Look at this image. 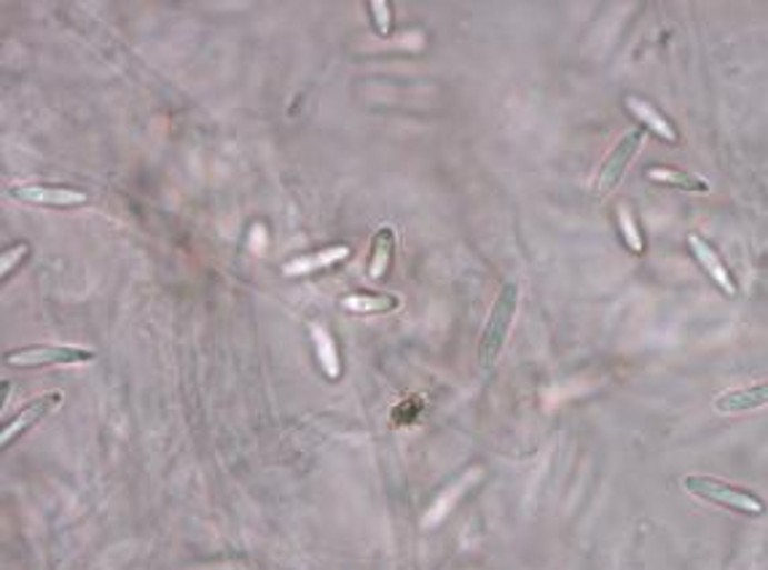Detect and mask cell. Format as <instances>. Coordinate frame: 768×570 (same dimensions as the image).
<instances>
[{
	"mask_svg": "<svg viewBox=\"0 0 768 570\" xmlns=\"http://www.w3.org/2000/svg\"><path fill=\"white\" fill-rule=\"evenodd\" d=\"M350 253L352 251L347 246H331V248H326V251L299 256V259L288 261V264L282 267V274H286V278H301V274L322 272V269H331L341 264V261L350 259Z\"/></svg>",
	"mask_w": 768,
	"mask_h": 570,
	"instance_id": "9c48e42d",
	"label": "cell"
},
{
	"mask_svg": "<svg viewBox=\"0 0 768 570\" xmlns=\"http://www.w3.org/2000/svg\"><path fill=\"white\" fill-rule=\"evenodd\" d=\"M682 487H686V492H690V496L699 498V501L720 506V509H728V511H737V514L764 517L768 511L764 498H758L755 492L745 490V487H739V484L722 482V479L718 477L688 473V477L682 479Z\"/></svg>",
	"mask_w": 768,
	"mask_h": 570,
	"instance_id": "6da1fadb",
	"label": "cell"
},
{
	"mask_svg": "<svg viewBox=\"0 0 768 570\" xmlns=\"http://www.w3.org/2000/svg\"><path fill=\"white\" fill-rule=\"evenodd\" d=\"M648 181L667 186V189H675V191H688V194H707L709 191V183L705 181V178L690 176V172H680V170H667V168H650Z\"/></svg>",
	"mask_w": 768,
	"mask_h": 570,
	"instance_id": "5bb4252c",
	"label": "cell"
},
{
	"mask_svg": "<svg viewBox=\"0 0 768 570\" xmlns=\"http://www.w3.org/2000/svg\"><path fill=\"white\" fill-rule=\"evenodd\" d=\"M62 403V393H57V390H51V393H43L38 396V399H32L28 407H22L19 412L11 418L9 422L3 426V431H0V447L3 450H9L11 444H14L17 439H22L24 433L32 431V428L38 426L41 420H47L51 412H54L57 407Z\"/></svg>",
	"mask_w": 768,
	"mask_h": 570,
	"instance_id": "5b68a950",
	"label": "cell"
},
{
	"mask_svg": "<svg viewBox=\"0 0 768 570\" xmlns=\"http://www.w3.org/2000/svg\"><path fill=\"white\" fill-rule=\"evenodd\" d=\"M11 197H17L19 202L41 204V208H76V204H83L89 200L81 189L54 183L17 186V189H11Z\"/></svg>",
	"mask_w": 768,
	"mask_h": 570,
	"instance_id": "8992f818",
	"label": "cell"
},
{
	"mask_svg": "<svg viewBox=\"0 0 768 570\" xmlns=\"http://www.w3.org/2000/svg\"><path fill=\"white\" fill-rule=\"evenodd\" d=\"M465 482H468V477H465L460 484H455V487H451V490L443 492V496L438 498L436 503H432V509L428 511V517H425V528H430V524H438V522L443 520V514H447V511H451V506H455L457 498L462 496Z\"/></svg>",
	"mask_w": 768,
	"mask_h": 570,
	"instance_id": "e0dca14e",
	"label": "cell"
},
{
	"mask_svg": "<svg viewBox=\"0 0 768 570\" xmlns=\"http://www.w3.org/2000/svg\"><path fill=\"white\" fill-rule=\"evenodd\" d=\"M309 331H312V342H315V352H318L320 369L326 371L328 380H337V377L341 374V358H339V348H337V342H333L331 331L320 323L309 326Z\"/></svg>",
	"mask_w": 768,
	"mask_h": 570,
	"instance_id": "7c38bea8",
	"label": "cell"
},
{
	"mask_svg": "<svg viewBox=\"0 0 768 570\" xmlns=\"http://www.w3.org/2000/svg\"><path fill=\"white\" fill-rule=\"evenodd\" d=\"M400 307V299L392 293H347L341 299V310H347L350 316H382V312H392Z\"/></svg>",
	"mask_w": 768,
	"mask_h": 570,
	"instance_id": "8fae6325",
	"label": "cell"
},
{
	"mask_svg": "<svg viewBox=\"0 0 768 570\" xmlns=\"http://www.w3.org/2000/svg\"><path fill=\"white\" fill-rule=\"evenodd\" d=\"M688 248H690V253H694V259L701 264V269H705L709 278L715 280V286H718L726 297H737V283H734L731 272H728V267L722 264V259L715 253V248L709 246L705 237L690 234Z\"/></svg>",
	"mask_w": 768,
	"mask_h": 570,
	"instance_id": "ba28073f",
	"label": "cell"
},
{
	"mask_svg": "<svg viewBox=\"0 0 768 570\" xmlns=\"http://www.w3.org/2000/svg\"><path fill=\"white\" fill-rule=\"evenodd\" d=\"M94 350L70 348V344H24L3 356L6 367L11 369H47V367H79L92 363Z\"/></svg>",
	"mask_w": 768,
	"mask_h": 570,
	"instance_id": "3957f363",
	"label": "cell"
},
{
	"mask_svg": "<svg viewBox=\"0 0 768 570\" xmlns=\"http://www.w3.org/2000/svg\"><path fill=\"white\" fill-rule=\"evenodd\" d=\"M768 407V380L755 382L750 388H731L715 396V409L720 414H741Z\"/></svg>",
	"mask_w": 768,
	"mask_h": 570,
	"instance_id": "52a82bcc",
	"label": "cell"
},
{
	"mask_svg": "<svg viewBox=\"0 0 768 570\" xmlns=\"http://www.w3.org/2000/svg\"><path fill=\"white\" fill-rule=\"evenodd\" d=\"M392 253H396V232L390 227H382L371 240V259H369V278L382 280L387 269L392 264Z\"/></svg>",
	"mask_w": 768,
	"mask_h": 570,
	"instance_id": "4fadbf2b",
	"label": "cell"
},
{
	"mask_svg": "<svg viewBox=\"0 0 768 570\" xmlns=\"http://www.w3.org/2000/svg\"><path fill=\"white\" fill-rule=\"evenodd\" d=\"M516 310H519V283H506L502 291L497 293L492 312H489L487 326H483L479 339V363L489 369L497 361L502 348H506L508 331H511Z\"/></svg>",
	"mask_w": 768,
	"mask_h": 570,
	"instance_id": "7a4b0ae2",
	"label": "cell"
},
{
	"mask_svg": "<svg viewBox=\"0 0 768 570\" xmlns=\"http://www.w3.org/2000/svg\"><path fill=\"white\" fill-rule=\"evenodd\" d=\"M371 9V17H373V28H377V33L387 38L392 30V6L387 3V0H373L369 6Z\"/></svg>",
	"mask_w": 768,
	"mask_h": 570,
	"instance_id": "ac0fdd59",
	"label": "cell"
},
{
	"mask_svg": "<svg viewBox=\"0 0 768 570\" xmlns=\"http://www.w3.org/2000/svg\"><path fill=\"white\" fill-rule=\"evenodd\" d=\"M642 143H645L642 127H635V130L621 134V140L612 146L608 159H605V164L599 168L597 181H594V191H597L599 197H605L608 191H612L618 183H621V178L626 176V170H629L631 159L637 157V151L642 149Z\"/></svg>",
	"mask_w": 768,
	"mask_h": 570,
	"instance_id": "277c9868",
	"label": "cell"
},
{
	"mask_svg": "<svg viewBox=\"0 0 768 570\" xmlns=\"http://www.w3.org/2000/svg\"><path fill=\"white\" fill-rule=\"evenodd\" d=\"M618 223H621V237H624L626 248H629L631 253H642L645 251L642 232H640L635 216H631V210L626 208V204H618Z\"/></svg>",
	"mask_w": 768,
	"mask_h": 570,
	"instance_id": "9a60e30c",
	"label": "cell"
},
{
	"mask_svg": "<svg viewBox=\"0 0 768 570\" xmlns=\"http://www.w3.org/2000/svg\"><path fill=\"white\" fill-rule=\"evenodd\" d=\"M626 108H629L631 117L640 121L642 130H650L654 134H658V138L669 146L680 143V132H677V127L664 117V113H658L654 106H648V102L640 98H626Z\"/></svg>",
	"mask_w": 768,
	"mask_h": 570,
	"instance_id": "30bf717a",
	"label": "cell"
},
{
	"mask_svg": "<svg viewBox=\"0 0 768 570\" xmlns=\"http://www.w3.org/2000/svg\"><path fill=\"white\" fill-rule=\"evenodd\" d=\"M30 242H17V246L6 248L3 253H0V280H9L11 272L24 264V261L30 259Z\"/></svg>",
	"mask_w": 768,
	"mask_h": 570,
	"instance_id": "2e32d148",
	"label": "cell"
}]
</instances>
